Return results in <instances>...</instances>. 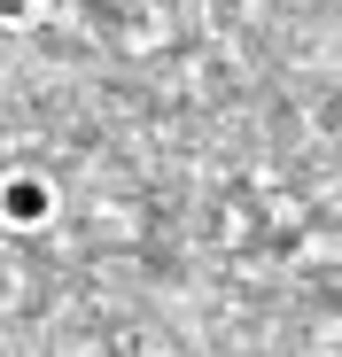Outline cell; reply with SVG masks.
I'll use <instances>...</instances> for the list:
<instances>
[{"instance_id":"1","label":"cell","mask_w":342,"mask_h":357,"mask_svg":"<svg viewBox=\"0 0 342 357\" xmlns=\"http://www.w3.org/2000/svg\"><path fill=\"white\" fill-rule=\"evenodd\" d=\"M54 218V178L47 171H8L0 178V225L8 233H39Z\"/></svg>"},{"instance_id":"2","label":"cell","mask_w":342,"mask_h":357,"mask_svg":"<svg viewBox=\"0 0 342 357\" xmlns=\"http://www.w3.org/2000/svg\"><path fill=\"white\" fill-rule=\"evenodd\" d=\"M31 8H47V0H0V16H31Z\"/></svg>"}]
</instances>
